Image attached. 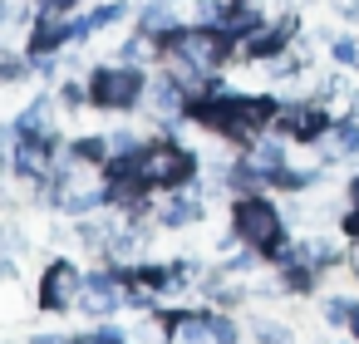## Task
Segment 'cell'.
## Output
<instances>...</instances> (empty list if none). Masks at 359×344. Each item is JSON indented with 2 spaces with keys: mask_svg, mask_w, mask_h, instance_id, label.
<instances>
[{
  "mask_svg": "<svg viewBox=\"0 0 359 344\" xmlns=\"http://www.w3.org/2000/svg\"><path fill=\"white\" fill-rule=\"evenodd\" d=\"M89 94H94V104H104V109H128V104L143 94V74H138V69H99L94 84H89Z\"/></svg>",
  "mask_w": 359,
  "mask_h": 344,
  "instance_id": "5",
  "label": "cell"
},
{
  "mask_svg": "<svg viewBox=\"0 0 359 344\" xmlns=\"http://www.w3.org/2000/svg\"><path fill=\"white\" fill-rule=\"evenodd\" d=\"M295 35V20H280L276 30H256L251 35V45H246V55L251 60H271V55H280L285 50V40Z\"/></svg>",
  "mask_w": 359,
  "mask_h": 344,
  "instance_id": "8",
  "label": "cell"
},
{
  "mask_svg": "<svg viewBox=\"0 0 359 344\" xmlns=\"http://www.w3.org/2000/svg\"><path fill=\"white\" fill-rule=\"evenodd\" d=\"M349 329H354V334H359V310H349Z\"/></svg>",
  "mask_w": 359,
  "mask_h": 344,
  "instance_id": "22",
  "label": "cell"
},
{
  "mask_svg": "<svg viewBox=\"0 0 359 344\" xmlns=\"http://www.w3.org/2000/svg\"><path fill=\"white\" fill-rule=\"evenodd\" d=\"M168 20H172V6H168V0H158V6L143 11V30H148V35H153V30H168Z\"/></svg>",
  "mask_w": 359,
  "mask_h": 344,
  "instance_id": "14",
  "label": "cell"
},
{
  "mask_svg": "<svg viewBox=\"0 0 359 344\" xmlns=\"http://www.w3.org/2000/svg\"><path fill=\"white\" fill-rule=\"evenodd\" d=\"M158 55H168V60H192V64H207V69H217V64H231V30H168L163 40H158Z\"/></svg>",
  "mask_w": 359,
  "mask_h": 344,
  "instance_id": "2",
  "label": "cell"
},
{
  "mask_svg": "<svg viewBox=\"0 0 359 344\" xmlns=\"http://www.w3.org/2000/svg\"><path fill=\"white\" fill-rule=\"evenodd\" d=\"M35 344H65V339H55V334H40V339H35Z\"/></svg>",
  "mask_w": 359,
  "mask_h": 344,
  "instance_id": "21",
  "label": "cell"
},
{
  "mask_svg": "<svg viewBox=\"0 0 359 344\" xmlns=\"http://www.w3.org/2000/svg\"><path fill=\"white\" fill-rule=\"evenodd\" d=\"M143 163H148V177L163 182V187H182V182L197 172V158L182 153L177 143H153V148H143Z\"/></svg>",
  "mask_w": 359,
  "mask_h": 344,
  "instance_id": "4",
  "label": "cell"
},
{
  "mask_svg": "<svg viewBox=\"0 0 359 344\" xmlns=\"http://www.w3.org/2000/svg\"><path fill=\"white\" fill-rule=\"evenodd\" d=\"M45 6H50V11H65V6H74V0H45Z\"/></svg>",
  "mask_w": 359,
  "mask_h": 344,
  "instance_id": "20",
  "label": "cell"
},
{
  "mask_svg": "<svg viewBox=\"0 0 359 344\" xmlns=\"http://www.w3.org/2000/svg\"><path fill=\"white\" fill-rule=\"evenodd\" d=\"M334 60H339V64H359V45H354V40H339V45H334Z\"/></svg>",
  "mask_w": 359,
  "mask_h": 344,
  "instance_id": "18",
  "label": "cell"
},
{
  "mask_svg": "<svg viewBox=\"0 0 359 344\" xmlns=\"http://www.w3.org/2000/svg\"><path fill=\"white\" fill-rule=\"evenodd\" d=\"M339 153H359V128H354V123H339V128H334L330 158H339Z\"/></svg>",
  "mask_w": 359,
  "mask_h": 344,
  "instance_id": "13",
  "label": "cell"
},
{
  "mask_svg": "<svg viewBox=\"0 0 359 344\" xmlns=\"http://www.w3.org/2000/svg\"><path fill=\"white\" fill-rule=\"evenodd\" d=\"M84 280H79V270L69 266V261H55L50 270H45V285H40V305L45 310H65V305H74V290H79Z\"/></svg>",
  "mask_w": 359,
  "mask_h": 344,
  "instance_id": "6",
  "label": "cell"
},
{
  "mask_svg": "<svg viewBox=\"0 0 359 344\" xmlns=\"http://www.w3.org/2000/svg\"><path fill=\"white\" fill-rule=\"evenodd\" d=\"M114 153V143H104V138H84V143H74V158L79 163H104Z\"/></svg>",
  "mask_w": 359,
  "mask_h": 344,
  "instance_id": "12",
  "label": "cell"
},
{
  "mask_svg": "<svg viewBox=\"0 0 359 344\" xmlns=\"http://www.w3.org/2000/svg\"><path fill=\"white\" fill-rule=\"evenodd\" d=\"M197 212H202L197 202H187V197H177V202L168 207V221H172V226H182V221H197Z\"/></svg>",
  "mask_w": 359,
  "mask_h": 344,
  "instance_id": "15",
  "label": "cell"
},
{
  "mask_svg": "<svg viewBox=\"0 0 359 344\" xmlns=\"http://www.w3.org/2000/svg\"><path fill=\"white\" fill-rule=\"evenodd\" d=\"M354 266H359V261H354Z\"/></svg>",
  "mask_w": 359,
  "mask_h": 344,
  "instance_id": "24",
  "label": "cell"
},
{
  "mask_svg": "<svg viewBox=\"0 0 359 344\" xmlns=\"http://www.w3.org/2000/svg\"><path fill=\"white\" fill-rule=\"evenodd\" d=\"M153 109H158V113H177V109H182V89H177L172 79H158V84H153Z\"/></svg>",
  "mask_w": 359,
  "mask_h": 344,
  "instance_id": "11",
  "label": "cell"
},
{
  "mask_svg": "<svg viewBox=\"0 0 359 344\" xmlns=\"http://www.w3.org/2000/svg\"><path fill=\"white\" fill-rule=\"evenodd\" d=\"M45 153H50V138H30V143L15 153L20 177H40V172H45Z\"/></svg>",
  "mask_w": 359,
  "mask_h": 344,
  "instance_id": "10",
  "label": "cell"
},
{
  "mask_svg": "<svg viewBox=\"0 0 359 344\" xmlns=\"http://www.w3.org/2000/svg\"><path fill=\"white\" fill-rule=\"evenodd\" d=\"M65 40H74V25H65V20H40V30L30 35V55H35V60H50V50L65 45Z\"/></svg>",
  "mask_w": 359,
  "mask_h": 344,
  "instance_id": "9",
  "label": "cell"
},
{
  "mask_svg": "<svg viewBox=\"0 0 359 344\" xmlns=\"http://www.w3.org/2000/svg\"><path fill=\"white\" fill-rule=\"evenodd\" d=\"M236 236L251 241L256 251H276L280 246V216L266 197H241L236 202Z\"/></svg>",
  "mask_w": 359,
  "mask_h": 344,
  "instance_id": "3",
  "label": "cell"
},
{
  "mask_svg": "<svg viewBox=\"0 0 359 344\" xmlns=\"http://www.w3.org/2000/svg\"><path fill=\"white\" fill-rule=\"evenodd\" d=\"M187 113H192L197 123H207V128L236 138V143H256V133H261V123L276 113V104H271V99H251V94H212V99L187 104Z\"/></svg>",
  "mask_w": 359,
  "mask_h": 344,
  "instance_id": "1",
  "label": "cell"
},
{
  "mask_svg": "<svg viewBox=\"0 0 359 344\" xmlns=\"http://www.w3.org/2000/svg\"><path fill=\"white\" fill-rule=\"evenodd\" d=\"M330 128V118H325V109H285L280 113V133H290V138H300V143H315L320 133Z\"/></svg>",
  "mask_w": 359,
  "mask_h": 344,
  "instance_id": "7",
  "label": "cell"
},
{
  "mask_svg": "<svg viewBox=\"0 0 359 344\" xmlns=\"http://www.w3.org/2000/svg\"><path fill=\"white\" fill-rule=\"evenodd\" d=\"M354 202H359V177H354Z\"/></svg>",
  "mask_w": 359,
  "mask_h": 344,
  "instance_id": "23",
  "label": "cell"
},
{
  "mask_svg": "<svg viewBox=\"0 0 359 344\" xmlns=\"http://www.w3.org/2000/svg\"><path fill=\"white\" fill-rule=\"evenodd\" d=\"M256 167H261V172L280 167V143H256Z\"/></svg>",
  "mask_w": 359,
  "mask_h": 344,
  "instance_id": "16",
  "label": "cell"
},
{
  "mask_svg": "<svg viewBox=\"0 0 359 344\" xmlns=\"http://www.w3.org/2000/svg\"><path fill=\"white\" fill-rule=\"evenodd\" d=\"M40 123H45V104H30V109L20 113V123H15V128H20V133H35Z\"/></svg>",
  "mask_w": 359,
  "mask_h": 344,
  "instance_id": "17",
  "label": "cell"
},
{
  "mask_svg": "<svg viewBox=\"0 0 359 344\" xmlns=\"http://www.w3.org/2000/svg\"><path fill=\"white\" fill-rule=\"evenodd\" d=\"M256 334H261V344H290V339H285V329H280V324H261V329H256Z\"/></svg>",
  "mask_w": 359,
  "mask_h": 344,
  "instance_id": "19",
  "label": "cell"
}]
</instances>
